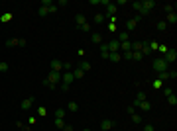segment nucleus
Masks as SVG:
<instances>
[{
  "label": "nucleus",
  "mask_w": 177,
  "mask_h": 131,
  "mask_svg": "<svg viewBox=\"0 0 177 131\" xmlns=\"http://www.w3.org/2000/svg\"><path fill=\"white\" fill-rule=\"evenodd\" d=\"M126 112H128V115H132V114H136V108H134V106H128Z\"/></svg>",
  "instance_id": "obj_42"
},
{
  "label": "nucleus",
  "mask_w": 177,
  "mask_h": 131,
  "mask_svg": "<svg viewBox=\"0 0 177 131\" xmlns=\"http://www.w3.org/2000/svg\"><path fill=\"white\" fill-rule=\"evenodd\" d=\"M91 43L92 45H100L102 43V35L100 34H91Z\"/></svg>",
  "instance_id": "obj_16"
},
{
  "label": "nucleus",
  "mask_w": 177,
  "mask_h": 131,
  "mask_svg": "<svg viewBox=\"0 0 177 131\" xmlns=\"http://www.w3.org/2000/svg\"><path fill=\"white\" fill-rule=\"evenodd\" d=\"M99 47H100V57H102V59H108V55H110L108 45H106V43H100Z\"/></svg>",
  "instance_id": "obj_15"
},
{
  "label": "nucleus",
  "mask_w": 177,
  "mask_h": 131,
  "mask_svg": "<svg viewBox=\"0 0 177 131\" xmlns=\"http://www.w3.org/2000/svg\"><path fill=\"white\" fill-rule=\"evenodd\" d=\"M14 18V14L12 12H6V14H2V18H0V22H10Z\"/></svg>",
  "instance_id": "obj_29"
},
{
  "label": "nucleus",
  "mask_w": 177,
  "mask_h": 131,
  "mask_svg": "<svg viewBox=\"0 0 177 131\" xmlns=\"http://www.w3.org/2000/svg\"><path fill=\"white\" fill-rule=\"evenodd\" d=\"M132 121L134 123H142V118H140L138 114H132Z\"/></svg>",
  "instance_id": "obj_39"
},
{
  "label": "nucleus",
  "mask_w": 177,
  "mask_h": 131,
  "mask_svg": "<svg viewBox=\"0 0 177 131\" xmlns=\"http://www.w3.org/2000/svg\"><path fill=\"white\" fill-rule=\"evenodd\" d=\"M128 37H130V34H128L126 30H122V31H116V37H114V39H118L120 43H122V41H128Z\"/></svg>",
  "instance_id": "obj_14"
},
{
  "label": "nucleus",
  "mask_w": 177,
  "mask_h": 131,
  "mask_svg": "<svg viewBox=\"0 0 177 131\" xmlns=\"http://www.w3.org/2000/svg\"><path fill=\"white\" fill-rule=\"evenodd\" d=\"M175 6H177L175 2H167V4H164V10L167 14H171V12H175Z\"/></svg>",
  "instance_id": "obj_21"
},
{
  "label": "nucleus",
  "mask_w": 177,
  "mask_h": 131,
  "mask_svg": "<svg viewBox=\"0 0 177 131\" xmlns=\"http://www.w3.org/2000/svg\"><path fill=\"white\" fill-rule=\"evenodd\" d=\"M61 131H73V127H71V125H65V127H63Z\"/></svg>",
  "instance_id": "obj_47"
},
{
  "label": "nucleus",
  "mask_w": 177,
  "mask_h": 131,
  "mask_svg": "<svg viewBox=\"0 0 177 131\" xmlns=\"http://www.w3.org/2000/svg\"><path fill=\"white\" fill-rule=\"evenodd\" d=\"M169 69V65L164 61V57H157V59H153V71L156 73H164Z\"/></svg>",
  "instance_id": "obj_4"
},
{
  "label": "nucleus",
  "mask_w": 177,
  "mask_h": 131,
  "mask_svg": "<svg viewBox=\"0 0 177 131\" xmlns=\"http://www.w3.org/2000/svg\"><path fill=\"white\" fill-rule=\"evenodd\" d=\"M138 22H140V16H138V14H136V16L132 18V20H128V22H126V31H128V34H130L132 30H136Z\"/></svg>",
  "instance_id": "obj_8"
},
{
  "label": "nucleus",
  "mask_w": 177,
  "mask_h": 131,
  "mask_svg": "<svg viewBox=\"0 0 177 131\" xmlns=\"http://www.w3.org/2000/svg\"><path fill=\"white\" fill-rule=\"evenodd\" d=\"M6 45H8V47H16V45L20 47V37H12V39H8Z\"/></svg>",
  "instance_id": "obj_20"
},
{
  "label": "nucleus",
  "mask_w": 177,
  "mask_h": 131,
  "mask_svg": "<svg viewBox=\"0 0 177 131\" xmlns=\"http://www.w3.org/2000/svg\"><path fill=\"white\" fill-rule=\"evenodd\" d=\"M8 69H10V67H8L6 61H0V73H8Z\"/></svg>",
  "instance_id": "obj_34"
},
{
  "label": "nucleus",
  "mask_w": 177,
  "mask_h": 131,
  "mask_svg": "<svg viewBox=\"0 0 177 131\" xmlns=\"http://www.w3.org/2000/svg\"><path fill=\"white\" fill-rule=\"evenodd\" d=\"M152 86H153V88H156V90H160V88H164V82H161V80H160V78H156V80H153V82H152Z\"/></svg>",
  "instance_id": "obj_33"
},
{
  "label": "nucleus",
  "mask_w": 177,
  "mask_h": 131,
  "mask_svg": "<svg viewBox=\"0 0 177 131\" xmlns=\"http://www.w3.org/2000/svg\"><path fill=\"white\" fill-rule=\"evenodd\" d=\"M108 31H112V34H116V31H118V27H116V24H108Z\"/></svg>",
  "instance_id": "obj_41"
},
{
  "label": "nucleus",
  "mask_w": 177,
  "mask_h": 131,
  "mask_svg": "<svg viewBox=\"0 0 177 131\" xmlns=\"http://www.w3.org/2000/svg\"><path fill=\"white\" fill-rule=\"evenodd\" d=\"M114 125H116V123H114L112 119H102V121H100V129H102V131H110Z\"/></svg>",
  "instance_id": "obj_13"
},
{
  "label": "nucleus",
  "mask_w": 177,
  "mask_h": 131,
  "mask_svg": "<svg viewBox=\"0 0 177 131\" xmlns=\"http://www.w3.org/2000/svg\"><path fill=\"white\" fill-rule=\"evenodd\" d=\"M57 10H59L57 2H51V0H43V2H41V6L38 8V16L45 18L47 14H55Z\"/></svg>",
  "instance_id": "obj_1"
},
{
  "label": "nucleus",
  "mask_w": 177,
  "mask_h": 131,
  "mask_svg": "<svg viewBox=\"0 0 177 131\" xmlns=\"http://www.w3.org/2000/svg\"><path fill=\"white\" fill-rule=\"evenodd\" d=\"M167 104H169V106H175V104H177V96H175V92L167 96Z\"/></svg>",
  "instance_id": "obj_27"
},
{
  "label": "nucleus",
  "mask_w": 177,
  "mask_h": 131,
  "mask_svg": "<svg viewBox=\"0 0 177 131\" xmlns=\"http://www.w3.org/2000/svg\"><path fill=\"white\" fill-rule=\"evenodd\" d=\"M61 74L63 73H55V71H49V74H47V78H43V86L45 88H55L57 84H61Z\"/></svg>",
  "instance_id": "obj_2"
},
{
  "label": "nucleus",
  "mask_w": 177,
  "mask_h": 131,
  "mask_svg": "<svg viewBox=\"0 0 177 131\" xmlns=\"http://www.w3.org/2000/svg\"><path fill=\"white\" fill-rule=\"evenodd\" d=\"M83 24H87V18H85V14H77V27H81Z\"/></svg>",
  "instance_id": "obj_24"
},
{
  "label": "nucleus",
  "mask_w": 177,
  "mask_h": 131,
  "mask_svg": "<svg viewBox=\"0 0 177 131\" xmlns=\"http://www.w3.org/2000/svg\"><path fill=\"white\" fill-rule=\"evenodd\" d=\"M55 118H65V110H63V108H57V110H55Z\"/></svg>",
  "instance_id": "obj_35"
},
{
  "label": "nucleus",
  "mask_w": 177,
  "mask_h": 131,
  "mask_svg": "<svg viewBox=\"0 0 177 131\" xmlns=\"http://www.w3.org/2000/svg\"><path fill=\"white\" fill-rule=\"evenodd\" d=\"M73 82H75V76H73V73H71V71L61 74V90H63V92H67L69 88H71V84H73Z\"/></svg>",
  "instance_id": "obj_3"
},
{
  "label": "nucleus",
  "mask_w": 177,
  "mask_h": 131,
  "mask_svg": "<svg viewBox=\"0 0 177 131\" xmlns=\"http://www.w3.org/2000/svg\"><path fill=\"white\" fill-rule=\"evenodd\" d=\"M79 69H81L83 73H88V71H91V63H88V61H83V63L79 65Z\"/></svg>",
  "instance_id": "obj_25"
},
{
  "label": "nucleus",
  "mask_w": 177,
  "mask_h": 131,
  "mask_svg": "<svg viewBox=\"0 0 177 131\" xmlns=\"http://www.w3.org/2000/svg\"><path fill=\"white\" fill-rule=\"evenodd\" d=\"M47 114V110H45V106H40L38 108V115H45Z\"/></svg>",
  "instance_id": "obj_38"
},
{
  "label": "nucleus",
  "mask_w": 177,
  "mask_h": 131,
  "mask_svg": "<svg viewBox=\"0 0 177 131\" xmlns=\"http://www.w3.org/2000/svg\"><path fill=\"white\" fill-rule=\"evenodd\" d=\"M140 4H142V8H144L146 12H152L153 8L157 6V2H156V0H144V2H140Z\"/></svg>",
  "instance_id": "obj_11"
},
{
  "label": "nucleus",
  "mask_w": 177,
  "mask_h": 131,
  "mask_svg": "<svg viewBox=\"0 0 177 131\" xmlns=\"http://www.w3.org/2000/svg\"><path fill=\"white\" fill-rule=\"evenodd\" d=\"M16 127L22 129V131H32V125H24L22 121H16Z\"/></svg>",
  "instance_id": "obj_26"
},
{
  "label": "nucleus",
  "mask_w": 177,
  "mask_h": 131,
  "mask_svg": "<svg viewBox=\"0 0 177 131\" xmlns=\"http://www.w3.org/2000/svg\"><path fill=\"white\" fill-rule=\"evenodd\" d=\"M104 20H106L104 14H95V20H92V22H95V24H102Z\"/></svg>",
  "instance_id": "obj_28"
},
{
  "label": "nucleus",
  "mask_w": 177,
  "mask_h": 131,
  "mask_svg": "<svg viewBox=\"0 0 177 131\" xmlns=\"http://www.w3.org/2000/svg\"><path fill=\"white\" fill-rule=\"evenodd\" d=\"M144 55L140 53V51H132V61H142Z\"/></svg>",
  "instance_id": "obj_32"
},
{
  "label": "nucleus",
  "mask_w": 177,
  "mask_h": 131,
  "mask_svg": "<svg viewBox=\"0 0 177 131\" xmlns=\"http://www.w3.org/2000/svg\"><path fill=\"white\" fill-rule=\"evenodd\" d=\"M116 12H118V8H116L112 2H108V4H106V14H104V18H108V20H110V18H116Z\"/></svg>",
  "instance_id": "obj_6"
},
{
  "label": "nucleus",
  "mask_w": 177,
  "mask_h": 131,
  "mask_svg": "<svg viewBox=\"0 0 177 131\" xmlns=\"http://www.w3.org/2000/svg\"><path fill=\"white\" fill-rule=\"evenodd\" d=\"M144 131H156V129H153V125H144Z\"/></svg>",
  "instance_id": "obj_44"
},
{
  "label": "nucleus",
  "mask_w": 177,
  "mask_h": 131,
  "mask_svg": "<svg viewBox=\"0 0 177 131\" xmlns=\"http://www.w3.org/2000/svg\"><path fill=\"white\" fill-rule=\"evenodd\" d=\"M165 24H177V14H175V12L167 14V18H165Z\"/></svg>",
  "instance_id": "obj_18"
},
{
  "label": "nucleus",
  "mask_w": 177,
  "mask_h": 131,
  "mask_svg": "<svg viewBox=\"0 0 177 131\" xmlns=\"http://www.w3.org/2000/svg\"><path fill=\"white\" fill-rule=\"evenodd\" d=\"M65 125H67V123H65L61 118H55V127H57V129H63Z\"/></svg>",
  "instance_id": "obj_31"
},
{
  "label": "nucleus",
  "mask_w": 177,
  "mask_h": 131,
  "mask_svg": "<svg viewBox=\"0 0 177 131\" xmlns=\"http://www.w3.org/2000/svg\"><path fill=\"white\" fill-rule=\"evenodd\" d=\"M83 131H91V129H83Z\"/></svg>",
  "instance_id": "obj_48"
},
{
  "label": "nucleus",
  "mask_w": 177,
  "mask_h": 131,
  "mask_svg": "<svg viewBox=\"0 0 177 131\" xmlns=\"http://www.w3.org/2000/svg\"><path fill=\"white\" fill-rule=\"evenodd\" d=\"M0 112H2V110H0Z\"/></svg>",
  "instance_id": "obj_49"
},
{
  "label": "nucleus",
  "mask_w": 177,
  "mask_h": 131,
  "mask_svg": "<svg viewBox=\"0 0 177 131\" xmlns=\"http://www.w3.org/2000/svg\"><path fill=\"white\" fill-rule=\"evenodd\" d=\"M144 100H148V94H146L144 90H138V92H136V100H134V104H132V106H134V108H138Z\"/></svg>",
  "instance_id": "obj_7"
},
{
  "label": "nucleus",
  "mask_w": 177,
  "mask_h": 131,
  "mask_svg": "<svg viewBox=\"0 0 177 131\" xmlns=\"http://www.w3.org/2000/svg\"><path fill=\"white\" fill-rule=\"evenodd\" d=\"M175 59H177V51L175 47H167V51L164 53V61L167 65H171V63H175Z\"/></svg>",
  "instance_id": "obj_5"
},
{
  "label": "nucleus",
  "mask_w": 177,
  "mask_h": 131,
  "mask_svg": "<svg viewBox=\"0 0 177 131\" xmlns=\"http://www.w3.org/2000/svg\"><path fill=\"white\" fill-rule=\"evenodd\" d=\"M164 94H165V96L173 94V88H171V86H165V88H164Z\"/></svg>",
  "instance_id": "obj_40"
},
{
  "label": "nucleus",
  "mask_w": 177,
  "mask_h": 131,
  "mask_svg": "<svg viewBox=\"0 0 177 131\" xmlns=\"http://www.w3.org/2000/svg\"><path fill=\"white\" fill-rule=\"evenodd\" d=\"M106 45H108V51H110V53H116V51H120V41H118V39H110V41H106Z\"/></svg>",
  "instance_id": "obj_10"
},
{
  "label": "nucleus",
  "mask_w": 177,
  "mask_h": 131,
  "mask_svg": "<svg viewBox=\"0 0 177 131\" xmlns=\"http://www.w3.org/2000/svg\"><path fill=\"white\" fill-rule=\"evenodd\" d=\"M67 110H69V112H73V114H75V112H79V106H77V102H69Z\"/></svg>",
  "instance_id": "obj_30"
},
{
  "label": "nucleus",
  "mask_w": 177,
  "mask_h": 131,
  "mask_svg": "<svg viewBox=\"0 0 177 131\" xmlns=\"http://www.w3.org/2000/svg\"><path fill=\"white\" fill-rule=\"evenodd\" d=\"M81 30L85 31V34H91V30H92V27H91V24L87 22V24H83V26H81Z\"/></svg>",
  "instance_id": "obj_37"
},
{
  "label": "nucleus",
  "mask_w": 177,
  "mask_h": 131,
  "mask_svg": "<svg viewBox=\"0 0 177 131\" xmlns=\"http://www.w3.org/2000/svg\"><path fill=\"white\" fill-rule=\"evenodd\" d=\"M157 51H160V53H165V51H167V45H157Z\"/></svg>",
  "instance_id": "obj_43"
},
{
  "label": "nucleus",
  "mask_w": 177,
  "mask_h": 131,
  "mask_svg": "<svg viewBox=\"0 0 177 131\" xmlns=\"http://www.w3.org/2000/svg\"><path fill=\"white\" fill-rule=\"evenodd\" d=\"M165 30H167L165 22H157V31H165Z\"/></svg>",
  "instance_id": "obj_36"
},
{
  "label": "nucleus",
  "mask_w": 177,
  "mask_h": 131,
  "mask_svg": "<svg viewBox=\"0 0 177 131\" xmlns=\"http://www.w3.org/2000/svg\"><path fill=\"white\" fill-rule=\"evenodd\" d=\"M51 71H55V73H63V61H59V59H53L51 61Z\"/></svg>",
  "instance_id": "obj_9"
},
{
  "label": "nucleus",
  "mask_w": 177,
  "mask_h": 131,
  "mask_svg": "<svg viewBox=\"0 0 177 131\" xmlns=\"http://www.w3.org/2000/svg\"><path fill=\"white\" fill-rule=\"evenodd\" d=\"M71 73H73V76H75V80H79V78H83V76H85V73H83L79 67H77V69H73Z\"/></svg>",
  "instance_id": "obj_23"
},
{
  "label": "nucleus",
  "mask_w": 177,
  "mask_h": 131,
  "mask_svg": "<svg viewBox=\"0 0 177 131\" xmlns=\"http://www.w3.org/2000/svg\"><path fill=\"white\" fill-rule=\"evenodd\" d=\"M126 51H132V43L130 41H122L120 43V53H126Z\"/></svg>",
  "instance_id": "obj_17"
},
{
  "label": "nucleus",
  "mask_w": 177,
  "mask_h": 131,
  "mask_svg": "<svg viewBox=\"0 0 177 131\" xmlns=\"http://www.w3.org/2000/svg\"><path fill=\"white\" fill-rule=\"evenodd\" d=\"M108 59L112 61V63H118V61L122 59V53H120V51H116V53H110V55H108Z\"/></svg>",
  "instance_id": "obj_19"
},
{
  "label": "nucleus",
  "mask_w": 177,
  "mask_h": 131,
  "mask_svg": "<svg viewBox=\"0 0 177 131\" xmlns=\"http://www.w3.org/2000/svg\"><path fill=\"white\" fill-rule=\"evenodd\" d=\"M26 45H28V41H26V39H22V37H20V47H26Z\"/></svg>",
  "instance_id": "obj_46"
},
{
  "label": "nucleus",
  "mask_w": 177,
  "mask_h": 131,
  "mask_svg": "<svg viewBox=\"0 0 177 131\" xmlns=\"http://www.w3.org/2000/svg\"><path fill=\"white\" fill-rule=\"evenodd\" d=\"M28 123H30V125H34V123H36V118H34V115H30V119H28Z\"/></svg>",
  "instance_id": "obj_45"
},
{
  "label": "nucleus",
  "mask_w": 177,
  "mask_h": 131,
  "mask_svg": "<svg viewBox=\"0 0 177 131\" xmlns=\"http://www.w3.org/2000/svg\"><path fill=\"white\" fill-rule=\"evenodd\" d=\"M138 108H142V112H150V110H152V102H150V100H144Z\"/></svg>",
  "instance_id": "obj_22"
},
{
  "label": "nucleus",
  "mask_w": 177,
  "mask_h": 131,
  "mask_svg": "<svg viewBox=\"0 0 177 131\" xmlns=\"http://www.w3.org/2000/svg\"><path fill=\"white\" fill-rule=\"evenodd\" d=\"M34 102H36V98L34 96H30V98H26V100H22V104H20V108H22V110H30V108L32 106H34Z\"/></svg>",
  "instance_id": "obj_12"
}]
</instances>
